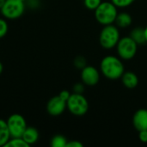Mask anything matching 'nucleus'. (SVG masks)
<instances>
[{
	"mask_svg": "<svg viewBox=\"0 0 147 147\" xmlns=\"http://www.w3.org/2000/svg\"><path fill=\"white\" fill-rule=\"evenodd\" d=\"M100 70L106 78L117 80L121 78L125 71V67L120 57L107 55L101 61Z\"/></svg>",
	"mask_w": 147,
	"mask_h": 147,
	"instance_id": "obj_1",
	"label": "nucleus"
},
{
	"mask_svg": "<svg viewBox=\"0 0 147 147\" xmlns=\"http://www.w3.org/2000/svg\"><path fill=\"white\" fill-rule=\"evenodd\" d=\"M94 11L96 21L103 26L113 24L118 14L117 7L111 1L102 2Z\"/></svg>",
	"mask_w": 147,
	"mask_h": 147,
	"instance_id": "obj_2",
	"label": "nucleus"
},
{
	"mask_svg": "<svg viewBox=\"0 0 147 147\" xmlns=\"http://www.w3.org/2000/svg\"><path fill=\"white\" fill-rule=\"evenodd\" d=\"M120 39V31L118 27L113 24L105 25L99 34L100 45L105 49L115 47Z\"/></svg>",
	"mask_w": 147,
	"mask_h": 147,
	"instance_id": "obj_3",
	"label": "nucleus"
},
{
	"mask_svg": "<svg viewBox=\"0 0 147 147\" xmlns=\"http://www.w3.org/2000/svg\"><path fill=\"white\" fill-rule=\"evenodd\" d=\"M66 108L71 115L83 116L88 112L89 102L83 94L71 93L66 102Z\"/></svg>",
	"mask_w": 147,
	"mask_h": 147,
	"instance_id": "obj_4",
	"label": "nucleus"
},
{
	"mask_svg": "<svg viewBox=\"0 0 147 147\" xmlns=\"http://www.w3.org/2000/svg\"><path fill=\"white\" fill-rule=\"evenodd\" d=\"M26 9V3L22 0H5L0 9L2 16L8 20H16L20 18Z\"/></svg>",
	"mask_w": 147,
	"mask_h": 147,
	"instance_id": "obj_5",
	"label": "nucleus"
},
{
	"mask_svg": "<svg viewBox=\"0 0 147 147\" xmlns=\"http://www.w3.org/2000/svg\"><path fill=\"white\" fill-rule=\"evenodd\" d=\"M115 47L118 56L124 60H130L134 59L138 50L137 43L130 36L121 38Z\"/></svg>",
	"mask_w": 147,
	"mask_h": 147,
	"instance_id": "obj_6",
	"label": "nucleus"
},
{
	"mask_svg": "<svg viewBox=\"0 0 147 147\" xmlns=\"http://www.w3.org/2000/svg\"><path fill=\"white\" fill-rule=\"evenodd\" d=\"M8 128L11 138L22 137L23 132L27 128V121L20 114H12L6 120Z\"/></svg>",
	"mask_w": 147,
	"mask_h": 147,
	"instance_id": "obj_7",
	"label": "nucleus"
},
{
	"mask_svg": "<svg viewBox=\"0 0 147 147\" xmlns=\"http://www.w3.org/2000/svg\"><path fill=\"white\" fill-rule=\"evenodd\" d=\"M81 79L86 86H95L100 80V72L96 67L86 65L81 70Z\"/></svg>",
	"mask_w": 147,
	"mask_h": 147,
	"instance_id": "obj_8",
	"label": "nucleus"
},
{
	"mask_svg": "<svg viewBox=\"0 0 147 147\" xmlns=\"http://www.w3.org/2000/svg\"><path fill=\"white\" fill-rule=\"evenodd\" d=\"M66 109V102L60 98L59 95L50 98L47 103V111L52 116L61 115Z\"/></svg>",
	"mask_w": 147,
	"mask_h": 147,
	"instance_id": "obj_9",
	"label": "nucleus"
},
{
	"mask_svg": "<svg viewBox=\"0 0 147 147\" xmlns=\"http://www.w3.org/2000/svg\"><path fill=\"white\" fill-rule=\"evenodd\" d=\"M133 125L138 132L147 130L146 109H140L134 113L133 116Z\"/></svg>",
	"mask_w": 147,
	"mask_h": 147,
	"instance_id": "obj_10",
	"label": "nucleus"
},
{
	"mask_svg": "<svg viewBox=\"0 0 147 147\" xmlns=\"http://www.w3.org/2000/svg\"><path fill=\"white\" fill-rule=\"evenodd\" d=\"M121 79L123 85L127 89H134L139 84L138 76L131 71H125Z\"/></svg>",
	"mask_w": 147,
	"mask_h": 147,
	"instance_id": "obj_11",
	"label": "nucleus"
},
{
	"mask_svg": "<svg viewBox=\"0 0 147 147\" xmlns=\"http://www.w3.org/2000/svg\"><path fill=\"white\" fill-rule=\"evenodd\" d=\"M40 137V134L39 131L34 127H27V128L25 129V131L23 132L22 138V140L30 146L34 144H35Z\"/></svg>",
	"mask_w": 147,
	"mask_h": 147,
	"instance_id": "obj_12",
	"label": "nucleus"
},
{
	"mask_svg": "<svg viewBox=\"0 0 147 147\" xmlns=\"http://www.w3.org/2000/svg\"><path fill=\"white\" fill-rule=\"evenodd\" d=\"M136 43L138 46H143L146 44V31L144 28L136 27L134 28L129 35Z\"/></svg>",
	"mask_w": 147,
	"mask_h": 147,
	"instance_id": "obj_13",
	"label": "nucleus"
},
{
	"mask_svg": "<svg viewBox=\"0 0 147 147\" xmlns=\"http://www.w3.org/2000/svg\"><path fill=\"white\" fill-rule=\"evenodd\" d=\"M115 22L118 28H125L132 24L133 18L132 16L127 12H120L117 14Z\"/></svg>",
	"mask_w": 147,
	"mask_h": 147,
	"instance_id": "obj_14",
	"label": "nucleus"
},
{
	"mask_svg": "<svg viewBox=\"0 0 147 147\" xmlns=\"http://www.w3.org/2000/svg\"><path fill=\"white\" fill-rule=\"evenodd\" d=\"M11 138L8 125L5 120L0 119V147L5 146L6 143Z\"/></svg>",
	"mask_w": 147,
	"mask_h": 147,
	"instance_id": "obj_15",
	"label": "nucleus"
},
{
	"mask_svg": "<svg viewBox=\"0 0 147 147\" xmlns=\"http://www.w3.org/2000/svg\"><path fill=\"white\" fill-rule=\"evenodd\" d=\"M67 142L68 140L65 136L57 134L51 139L50 145L52 147H66Z\"/></svg>",
	"mask_w": 147,
	"mask_h": 147,
	"instance_id": "obj_16",
	"label": "nucleus"
},
{
	"mask_svg": "<svg viewBox=\"0 0 147 147\" xmlns=\"http://www.w3.org/2000/svg\"><path fill=\"white\" fill-rule=\"evenodd\" d=\"M5 147H29V146L22 140V137L10 138L6 143Z\"/></svg>",
	"mask_w": 147,
	"mask_h": 147,
	"instance_id": "obj_17",
	"label": "nucleus"
},
{
	"mask_svg": "<svg viewBox=\"0 0 147 147\" xmlns=\"http://www.w3.org/2000/svg\"><path fill=\"white\" fill-rule=\"evenodd\" d=\"M9 31V25L6 19L0 18V39L3 38Z\"/></svg>",
	"mask_w": 147,
	"mask_h": 147,
	"instance_id": "obj_18",
	"label": "nucleus"
},
{
	"mask_svg": "<svg viewBox=\"0 0 147 147\" xmlns=\"http://www.w3.org/2000/svg\"><path fill=\"white\" fill-rule=\"evenodd\" d=\"M102 2V0H84V6L90 10H95Z\"/></svg>",
	"mask_w": 147,
	"mask_h": 147,
	"instance_id": "obj_19",
	"label": "nucleus"
},
{
	"mask_svg": "<svg viewBox=\"0 0 147 147\" xmlns=\"http://www.w3.org/2000/svg\"><path fill=\"white\" fill-rule=\"evenodd\" d=\"M74 65L78 69H83L87 65V61L86 59L83 56H78L74 59Z\"/></svg>",
	"mask_w": 147,
	"mask_h": 147,
	"instance_id": "obj_20",
	"label": "nucleus"
},
{
	"mask_svg": "<svg viewBox=\"0 0 147 147\" xmlns=\"http://www.w3.org/2000/svg\"><path fill=\"white\" fill-rule=\"evenodd\" d=\"M111 2L118 8H125V7H128L130 6L134 0H111Z\"/></svg>",
	"mask_w": 147,
	"mask_h": 147,
	"instance_id": "obj_21",
	"label": "nucleus"
},
{
	"mask_svg": "<svg viewBox=\"0 0 147 147\" xmlns=\"http://www.w3.org/2000/svg\"><path fill=\"white\" fill-rule=\"evenodd\" d=\"M85 89V84L82 82V83H77L73 85L72 90L73 93H77V94H83Z\"/></svg>",
	"mask_w": 147,
	"mask_h": 147,
	"instance_id": "obj_22",
	"label": "nucleus"
},
{
	"mask_svg": "<svg viewBox=\"0 0 147 147\" xmlns=\"http://www.w3.org/2000/svg\"><path fill=\"white\" fill-rule=\"evenodd\" d=\"M26 6H28L30 9H37L40 6V1L39 0H26L25 1Z\"/></svg>",
	"mask_w": 147,
	"mask_h": 147,
	"instance_id": "obj_23",
	"label": "nucleus"
},
{
	"mask_svg": "<svg viewBox=\"0 0 147 147\" xmlns=\"http://www.w3.org/2000/svg\"><path fill=\"white\" fill-rule=\"evenodd\" d=\"M139 139L142 143H147V130L139 132Z\"/></svg>",
	"mask_w": 147,
	"mask_h": 147,
	"instance_id": "obj_24",
	"label": "nucleus"
},
{
	"mask_svg": "<svg viewBox=\"0 0 147 147\" xmlns=\"http://www.w3.org/2000/svg\"><path fill=\"white\" fill-rule=\"evenodd\" d=\"M84 145L78 141V140H71L67 142V145H66V147H83Z\"/></svg>",
	"mask_w": 147,
	"mask_h": 147,
	"instance_id": "obj_25",
	"label": "nucleus"
},
{
	"mask_svg": "<svg viewBox=\"0 0 147 147\" xmlns=\"http://www.w3.org/2000/svg\"><path fill=\"white\" fill-rule=\"evenodd\" d=\"M59 97L62 98L64 101L67 102V100L69 99V97H70V96H71V93H70L68 90H65L60 91L59 94Z\"/></svg>",
	"mask_w": 147,
	"mask_h": 147,
	"instance_id": "obj_26",
	"label": "nucleus"
},
{
	"mask_svg": "<svg viewBox=\"0 0 147 147\" xmlns=\"http://www.w3.org/2000/svg\"><path fill=\"white\" fill-rule=\"evenodd\" d=\"M3 65L2 62L0 61V74L3 72Z\"/></svg>",
	"mask_w": 147,
	"mask_h": 147,
	"instance_id": "obj_27",
	"label": "nucleus"
},
{
	"mask_svg": "<svg viewBox=\"0 0 147 147\" xmlns=\"http://www.w3.org/2000/svg\"><path fill=\"white\" fill-rule=\"evenodd\" d=\"M4 2H5V0H0V9H2V7H3V3H4Z\"/></svg>",
	"mask_w": 147,
	"mask_h": 147,
	"instance_id": "obj_28",
	"label": "nucleus"
},
{
	"mask_svg": "<svg viewBox=\"0 0 147 147\" xmlns=\"http://www.w3.org/2000/svg\"><path fill=\"white\" fill-rule=\"evenodd\" d=\"M145 31H146V44H147V26L145 28Z\"/></svg>",
	"mask_w": 147,
	"mask_h": 147,
	"instance_id": "obj_29",
	"label": "nucleus"
},
{
	"mask_svg": "<svg viewBox=\"0 0 147 147\" xmlns=\"http://www.w3.org/2000/svg\"><path fill=\"white\" fill-rule=\"evenodd\" d=\"M22 1H24V2H25V1H26V0H22Z\"/></svg>",
	"mask_w": 147,
	"mask_h": 147,
	"instance_id": "obj_30",
	"label": "nucleus"
}]
</instances>
